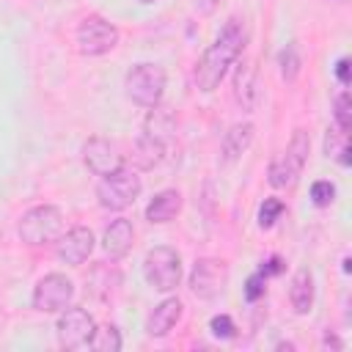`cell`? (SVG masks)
<instances>
[{
  "mask_svg": "<svg viewBox=\"0 0 352 352\" xmlns=\"http://www.w3.org/2000/svg\"><path fill=\"white\" fill-rule=\"evenodd\" d=\"M245 41H248L245 19L231 16V19L223 25V30L217 33V38L204 50L201 60L195 63V85H198L204 94H212V91L220 85V80L226 77L228 66H234L236 58L242 55Z\"/></svg>",
  "mask_w": 352,
  "mask_h": 352,
  "instance_id": "obj_1",
  "label": "cell"
},
{
  "mask_svg": "<svg viewBox=\"0 0 352 352\" xmlns=\"http://www.w3.org/2000/svg\"><path fill=\"white\" fill-rule=\"evenodd\" d=\"M165 85H168L165 69L160 63H148V60L135 63L124 77V91H126L129 102L138 107H146V110H151L162 102Z\"/></svg>",
  "mask_w": 352,
  "mask_h": 352,
  "instance_id": "obj_2",
  "label": "cell"
},
{
  "mask_svg": "<svg viewBox=\"0 0 352 352\" xmlns=\"http://www.w3.org/2000/svg\"><path fill=\"white\" fill-rule=\"evenodd\" d=\"M16 234L25 245L30 248H41V245H50L55 242L60 234H63V212L55 206V204H38V206H30L19 223H16Z\"/></svg>",
  "mask_w": 352,
  "mask_h": 352,
  "instance_id": "obj_3",
  "label": "cell"
},
{
  "mask_svg": "<svg viewBox=\"0 0 352 352\" xmlns=\"http://www.w3.org/2000/svg\"><path fill=\"white\" fill-rule=\"evenodd\" d=\"M308 154H311V138L305 129H294L286 151L280 157H275L270 162V170H267V182L270 187L275 190H286V187H294L305 162H308Z\"/></svg>",
  "mask_w": 352,
  "mask_h": 352,
  "instance_id": "obj_4",
  "label": "cell"
},
{
  "mask_svg": "<svg viewBox=\"0 0 352 352\" xmlns=\"http://www.w3.org/2000/svg\"><path fill=\"white\" fill-rule=\"evenodd\" d=\"M140 190H143V182H140L138 170L121 165L118 170H113V173H107V176L99 179V184H96V201L107 212H124V209H129L138 201Z\"/></svg>",
  "mask_w": 352,
  "mask_h": 352,
  "instance_id": "obj_5",
  "label": "cell"
},
{
  "mask_svg": "<svg viewBox=\"0 0 352 352\" xmlns=\"http://www.w3.org/2000/svg\"><path fill=\"white\" fill-rule=\"evenodd\" d=\"M143 278L160 294L176 292V286L182 283V256L168 245L151 248L143 258Z\"/></svg>",
  "mask_w": 352,
  "mask_h": 352,
  "instance_id": "obj_6",
  "label": "cell"
},
{
  "mask_svg": "<svg viewBox=\"0 0 352 352\" xmlns=\"http://www.w3.org/2000/svg\"><path fill=\"white\" fill-rule=\"evenodd\" d=\"M74 41H77L80 55H85V58H99V55H107V52L118 44V28H116L113 22H107L104 16H99V14H88V16L77 25Z\"/></svg>",
  "mask_w": 352,
  "mask_h": 352,
  "instance_id": "obj_7",
  "label": "cell"
},
{
  "mask_svg": "<svg viewBox=\"0 0 352 352\" xmlns=\"http://www.w3.org/2000/svg\"><path fill=\"white\" fill-rule=\"evenodd\" d=\"M72 300H74V283L63 272H47L44 278H38L30 297L38 314H60L66 305H72Z\"/></svg>",
  "mask_w": 352,
  "mask_h": 352,
  "instance_id": "obj_8",
  "label": "cell"
},
{
  "mask_svg": "<svg viewBox=\"0 0 352 352\" xmlns=\"http://www.w3.org/2000/svg\"><path fill=\"white\" fill-rule=\"evenodd\" d=\"M94 330H96V322L94 316L80 308V305H66L58 316V324H55V333H58V344L63 349H85L94 338Z\"/></svg>",
  "mask_w": 352,
  "mask_h": 352,
  "instance_id": "obj_9",
  "label": "cell"
},
{
  "mask_svg": "<svg viewBox=\"0 0 352 352\" xmlns=\"http://www.w3.org/2000/svg\"><path fill=\"white\" fill-rule=\"evenodd\" d=\"M190 292L198 300H214L228 283V267L220 258H198L190 270Z\"/></svg>",
  "mask_w": 352,
  "mask_h": 352,
  "instance_id": "obj_10",
  "label": "cell"
},
{
  "mask_svg": "<svg viewBox=\"0 0 352 352\" xmlns=\"http://www.w3.org/2000/svg\"><path fill=\"white\" fill-rule=\"evenodd\" d=\"M82 165L94 173V176H107V173H113V170H118L121 165H124V157H121V151H118V146L113 143V140H107V138H102V135H94V138H88L85 143H82Z\"/></svg>",
  "mask_w": 352,
  "mask_h": 352,
  "instance_id": "obj_11",
  "label": "cell"
},
{
  "mask_svg": "<svg viewBox=\"0 0 352 352\" xmlns=\"http://www.w3.org/2000/svg\"><path fill=\"white\" fill-rule=\"evenodd\" d=\"M94 231L88 226H74L69 231H63L58 239H55V253L63 264L69 267H80L91 253H94Z\"/></svg>",
  "mask_w": 352,
  "mask_h": 352,
  "instance_id": "obj_12",
  "label": "cell"
},
{
  "mask_svg": "<svg viewBox=\"0 0 352 352\" xmlns=\"http://www.w3.org/2000/svg\"><path fill=\"white\" fill-rule=\"evenodd\" d=\"M234 99H236V104L245 113H253L258 107L261 88H258V72H256V63L253 60H242L236 66V74H234Z\"/></svg>",
  "mask_w": 352,
  "mask_h": 352,
  "instance_id": "obj_13",
  "label": "cell"
},
{
  "mask_svg": "<svg viewBox=\"0 0 352 352\" xmlns=\"http://www.w3.org/2000/svg\"><path fill=\"white\" fill-rule=\"evenodd\" d=\"M182 314H184L182 300H179V297H165V300H162L160 305H154V311L148 314V319H146V336H151V338L168 336V333L176 327V322L182 319Z\"/></svg>",
  "mask_w": 352,
  "mask_h": 352,
  "instance_id": "obj_14",
  "label": "cell"
},
{
  "mask_svg": "<svg viewBox=\"0 0 352 352\" xmlns=\"http://www.w3.org/2000/svg\"><path fill=\"white\" fill-rule=\"evenodd\" d=\"M132 242H135V228H132V220L126 217H116L107 228H104V236H102V248L104 253L118 261L124 258L129 250H132Z\"/></svg>",
  "mask_w": 352,
  "mask_h": 352,
  "instance_id": "obj_15",
  "label": "cell"
},
{
  "mask_svg": "<svg viewBox=\"0 0 352 352\" xmlns=\"http://www.w3.org/2000/svg\"><path fill=\"white\" fill-rule=\"evenodd\" d=\"M168 143H170V140L154 138V135H148V132L140 129V135H138V140H135V154H132L135 165H138L140 170H151V168H157V165L165 160Z\"/></svg>",
  "mask_w": 352,
  "mask_h": 352,
  "instance_id": "obj_16",
  "label": "cell"
},
{
  "mask_svg": "<svg viewBox=\"0 0 352 352\" xmlns=\"http://www.w3.org/2000/svg\"><path fill=\"white\" fill-rule=\"evenodd\" d=\"M253 124L250 121H242V124H234L226 135H223V143H220V154H223V162H236L253 143Z\"/></svg>",
  "mask_w": 352,
  "mask_h": 352,
  "instance_id": "obj_17",
  "label": "cell"
},
{
  "mask_svg": "<svg viewBox=\"0 0 352 352\" xmlns=\"http://www.w3.org/2000/svg\"><path fill=\"white\" fill-rule=\"evenodd\" d=\"M182 212V192L168 187V190H160L148 206H146V220L148 223H170L176 220V214Z\"/></svg>",
  "mask_w": 352,
  "mask_h": 352,
  "instance_id": "obj_18",
  "label": "cell"
},
{
  "mask_svg": "<svg viewBox=\"0 0 352 352\" xmlns=\"http://www.w3.org/2000/svg\"><path fill=\"white\" fill-rule=\"evenodd\" d=\"M314 297H316V286H314V275L308 270H297L292 275V286H289V302L294 308L297 316L311 314L314 308Z\"/></svg>",
  "mask_w": 352,
  "mask_h": 352,
  "instance_id": "obj_19",
  "label": "cell"
},
{
  "mask_svg": "<svg viewBox=\"0 0 352 352\" xmlns=\"http://www.w3.org/2000/svg\"><path fill=\"white\" fill-rule=\"evenodd\" d=\"M278 66H280V77H283L286 82H294V80H297V74H300V69H302V58H300V50H297L294 41L280 50Z\"/></svg>",
  "mask_w": 352,
  "mask_h": 352,
  "instance_id": "obj_20",
  "label": "cell"
},
{
  "mask_svg": "<svg viewBox=\"0 0 352 352\" xmlns=\"http://www.w3.org/2000/svg\"><path fill=\"white\" fill-rule=\"evenodd\" d=\"M88 346L96 349V352H118V349H121V333H118V327H116V324H102V327H96Z\"/></svg>",
  "mask_w": 352,
  "mask_h": 352,
  "instance_id": "obj_21",
  "label": "cell"
},
{
  "mask_svg": "<svg viewBox=\"0 0 352 352\" xmlns=\"http://www.w3.org/2000/svg\"><path fill=\"white\" fill-rule=\"evenodd\" d=\"M333 118H336V129L344 132V135H349V129H352V104H349V94L346 91H341L336 96V102H333Z\"/></svg>",
  "mask_w": 352,
  "mask_h": 352,
  "instance_id": "obj_22",
  "label": "cell"
},
{
  "mask_svg": "<svg viewBox=\"0 0 352 352\" xmlns=\"http://www.w3.org/2000/svg\"><path fill=\"white\" fill-rule=\"evenodd\" d=\"M283 209H286V204H283L280 198H275V195L264 198V204L258 206V226H261V228H272L275 220L283 214Z\"/></svg>",
  "mask_w": 352,
  "mask_h": 352,
  "instance_id": "obj_23",
  "label": "cell"
},
{
  "mask_svg": "<svg viewBox=\"0 0 352 352\" xmlns=\"http://www.w3.org/2000/svg\"><path fill=\"white\" fill-rule=\"evenodd\" d=\"M311 201H314V206H319V209L330 206V204L336 201V184L327 182V179L314 182V184H311Z\"/></svg>",
  "mask_w": 352,
  "mask_h": 352,
  "instance_id": "obj_24",
  "label": "cell"
},
{
  "mask_svg": "<svg viewBox=\"0 0 352 352\" xmlns=\"http://www.w3.org/2000/svg\"><path fill=\"white\" fill-rule=\"evenodd\" d=\"M267 280H270V278H267L261 270H256V272L245 280V289H242V292H245V300H248V302L261 300V297H264V292H267Z\"/></svg>",
  "mask_w": 352,
  "mask_h": 352,
  "instance_id": "obj_25",
  "label": "cell"
},
{
  "mask_svg": "<svg viewBox=\"0 0 352 352\" xmlns=\"http://www.w3.org/2000/svg\"><path fill=\"white\" fill-rule=\"evenodd\" d=\"M209 330H212L214 338H234V336H236V324H234V319H231L228 314L212 316V319H209Z\"/></svg>",
  "mask_w": 352,
  "mask_h": 352,
  "instance_id": "obj_26",
  "label": "cell"
},
{
  "mask_svg": "<svg viewBox=\"0 0 352 352\" xmlns=\"http://www.w3.org/2000/svg\"><path fill=\"white\" fill-rule=\"evenodd\" d=\"M346 146V135L338 132V129H327L324 135V154L327 157H338V151Z\"/></svg>",
  "mask_w": 352,
  "mask_h": 352,
  "instance_id": "obj_27",
  "label": "cell"
},
{
  "mask_svg": "<svg viewBox=\"0 0 352 352\" xmlns=\"http://www.w3.org/2000/svg\"><path fill=\"white\" fill-rule=\"evenodd\" d=\"M336 80L344 88L349 85V58H338V63H336Z\"/></svg>",
  "mask_w": 352,
  "mask_h": 352,
  "instance_id": "obj_28",
  "label": "cell"
},
{
  "mask_svg": "<svg viewBox=\"0 0 352 352\" xmlns=\"http://www.w3.org/2000/svg\"><path fill=\"white\" fill-rule=\"evenodd\" d=\"M258 270H261L267 278H272V275H280V272H283V261H280L278 256H272V258H270V261H264Z\"/></svg>",
  "mask_w": 352,
  "mask_h": 352,
  "instance_id": "obj_29",
  "label": "cell"
},
{
  "mask_svg": "<svg viewBox=\"0 0 352 352\" xmlns=\"http://www.w3.org/2000/svg\"><path fill=\"white\" fill-rule=\"evenodd\" d=\"M322 346H324V349H344L341 338H338L336 333H330V330H324V336H322Z\"/></svg>",
  "mask_w": 352,
  "mask_h": 352,
  "instance_id": "obj_30",
  "label": "cell"
},
{
  "mask_svg": "<svg viewBox=\"0 0 352 352\" xmlns=\"http://www.w3.org/2000/svg\"><path fill=\"white\" fill-rule=\"evenodd\" d=\"M217 6H220V0H195V8H198L201 14H214Z\"/></svg>",
  "mask_w": 352,
  "mask_h": 352,
  "instance_id": "obj_31",
  "label": "cell"
},
{
  "mask_svg": "<svg viewBox=\"0 0 352 352\" xmlns=\"http://www.w3.org/2000/svg\"><path fill=\"white\" fill-rule=\"evenodd\" d=\"M349 154H352V151H349V143H346V146L338 151V162H341L344 168H349V162H352V157H349Z\"/></svg>",
  "mask_w": 352,
  "mask_h": 352,
  "instance_id": "obj_32",
  "label": "cell"
},
{
  "mask_svg": "<svg viewBox=\"0 0 352 352\" xmlns=\"http://www.w3.org/2000/svg\"><path fill=\"white\" fill-rule=\"evenodd\" d=\"M140 6H151V3H157V0H138Z\"/></svg>",
  "mask_w": 352,
  "mask_h": 352,
  "instance_id": "obj_33",
  "label": "cell"
}]
</instances>
